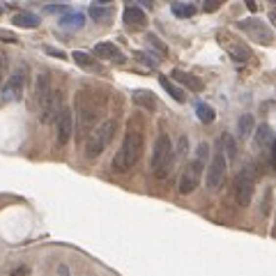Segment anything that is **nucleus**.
<instances>
[{"mask_svg": "<svg viewBox=\"0 0 276 276\" xmlns=\"http://www.w3.org/2000/svg\"><path fill=\"white\" fill-rule=\"evenodd\" d=\"M60 92L53 88L49 74H39L35 78V111L42 122H53L60 113Z\"/></svg>", "mask_w": 276, "mask_h": 276, "instance_id": "7ed1b4c3", "label": "nucleus"}, {"mask_svg": "<svg viewBox=\"0 0 276 276\" xmlns=\"http://www.w3.org/2000/svg\"><path fill=\"white\" fill-rule=\"evenodd\" d=\"M159 83H161V88H164L166 92H168V95H171V97L175 99V101H179V104L184 101V92L179 90L177 83H173L171 78H166V76H159Z\"/></svg>", "mask_w": 276, "mask_h": 276, "instance_id": "412c9836", "label": "nucleus"}, {"mask_svg": "<svg viewBox=\"0 0 276 276\" xmlns=\"http://www.w3.org/2000/svg\"><path fill=\"white\" fill-rule=\"evenodd\" d=\"M99 5H108V2H113V0H97Z\"/></svg>", "mask_w": 276, "mask_h": 276, "instance_id": "4c0bfd02", "label": "nucleus"}, {"mask_svg": "<svg viewBox=\"0 0 276 276\" xmlns=\"http://www.w3.org/2000/svg\"><path fill=\"white\" fill-rule=\"evenodd\" d=\"M0 42H12V44H14L16 37H14V35H9L7 30H0Z\"/></svg>", "mask_w": 276, "mask_h": 276, "instance_id": "2f4dec72", "label": "nucleus"}, {"mask_svg": "<svg viewBox=\"0 0 276 276\" xmlns=\"http://www.w3.org/2000/svg\"><path fill=\"white\" fill-rule=\"evenodd\" d=\"M217 42L221 44V49H224V51L228 53L232 60H237V62H247V60L251 58V49H249V44H244V42H242L235 32L219 30V32H217Z\"/></svg>", "mask_w": 276, "mask_h": 276, "instance_id": "1a4fd4ad", "label": "nucleus"}, {"mask_svg": "<svg viewBox=\"0 0 276 276\" xmlns=\"http://www.w3.org/2000/svg\"><path fill=\"white\" fill-rule=\"evenodd\" d=\"M46 12H51V14H55V12H65V7H55V5H51V7H46ZM65 14H67V12H65Z\"/></svg>", "mask_w": 276, "mask_h": 276, "instance_id": "72a5a7b5", "label": "nucleus"}, {"mask_svg": "<svg viewBox=\"0 0 276 276\" xmlns=\"http://www.w3.org/2000/svg\"><path fill=\"white\" fill-rule=\"evenodd\" d=\"M118 131V122L115 120H101L97 127L92 129L85 138V157L92 161V159H97L106 148H108V143L113 141V136Z\"/></svg>", "mask_w": 276, "mask_h": 276, "instance_id": "20e7f679", "label": "nucleus"}, {"mask_svg": "<svg viewBox=\"0 0 276 276\" xmlns=\"http://www.w3.org/2000/svg\"><path fill=\"white\" fill-rule=\"evenodd\" d=\"M60 25H65V28H83L85 25V16L81 12H67L60 19Z\"/></svg>", "mask_w": 276, "mask_h": 276, "instance_id": "4be33fe9", "label": "nucleus"}, {"mask_svg": "<svg viewBox=\"0 0 276 276\" xmlns=\"http://www.w3.org/2000/svg\"><path fill=\"white\" fill-rule=\"evenodd\" d=\"M237 28L242 30V32H247L255 44L269 46L272 42H274V32H272L267 23L262 21V19H258V16H249V19L237 21Z\"/></svg>", "mask_w": 276, "mask_h": 276, "instance_id": "6e6552de", "label": "nucleus"}, {"mask_svg": "<svg viewBox=\"0 0 276 276\" xmlns=\"http://www.w3.org/2000/svg\"><path fill=\"white\" fill-rule=\"evenodd\" d=\"M143 150H145V134H143L141 120L134 118L129 125L127 134L122 138L118 154L113 157V171L115 173H127L131 171L143 157Z\"/></svg>", "mask_w": 276, "mask_h": 276, "instance_id": "f257e3e1", "label": "nucleus"}, {"mask_svg": "<svg viewBox=\"0 0 276 276\" xmlns=\"http://www.w3.org/2000/svg\"><path fill=\"white\" fill-rule=\"evenodd\" d=\"M202 168H205V161H201V159H196V157L184 166V171L179 175V194L187 196L191 191H196V187H198V182L202 177Z\"/></svg>", "mask_w": 276, "mask_h": 276, "instance_id": "9d476101", "label": "nucleus"}, {"mask_svg": "<svg viewBox=\"0 0 276 276\" xmlns=\"http://www.w3.org/2000/svg\"><path fill=\"white\" fill-rule=\"evenodd\" d=\"M173 14L177 19H189V16L196 14L194 5H187V2H173Z\"/></svg>", "mask_w": 276, "mask_h": 276, "instance_id": "393cba45", "label": "nucleus"}, {"mask_svg": "<svg viewBox=\"0 0 276 276\" xmlns=\"http://www.w3.org/2000/svg\"><path fill=\"white\" fill-rule=\"evenodd\" d=\"M138 2H141L145 9H152V5H154V0H138Z\"/></svg>", "mask_w": 276, "mask_h": 276, "instance_id": "c9c22d12", "label": "nucleus"}, {"mask_svg": "<svg viewBox=\"0 0 276 276\" xmlns=\"http://www.w3.org/2000/svg\"><path fill=\"white\" fill-rule=\"evenodd\" d=\"M226 175H228V159H226L221 145L217 143L214 154H212L209 166H207V189L209 191H219V189L224 187Z\"/></svg>", "mask_w": 276, "mask_h": 276, "instance_id": "0eeeda50", "label": "nucleus"}, {"mask_svg": "<svg viewBox=\"0 0 276 276\" xmlns=\"http://www.w3.org/2000/svg\"><path fill=\"white\" fill-rule=\"evenodd\" d=\"M74 106H76V136L78 138H88L90 131L101 122L104 101L92 90H81L74 97Z\"/></svg>", "mask_w": 276, "mask_h": 276, "instance_id": "f03ea898", "label": "nucleus"}, {"mask_svg": "<svg viewBox=\"0 0 276 276\" xmlns=\"http://www.w3.org/2000/svg\"><path fill=\"white\" fill-rule=\"evenodd\" d=\"M134 55H136L138 60H141L143 65H148V67H157V60H154V58H150V55H145L143 51H136Z\"/></svg>", "mask_w": 276, "mask_h": 276, "instance_id": "c85d7f7f", "label": "nucleus"}, {"mask_svg": "<svg viewBox=\"0 0 276 276\" xmlns=\"http://www.w3.org/2000/svg\"><path fill=\"white\" fill-rule=\"evenodd\" d=\"M255 145H258V148H269V145H274L272 129H269L267 125H258V127H255Z\"/></svg>", "mask_w": 276, "mask_h": 276, "instance_id": "aec40b11", "label": "nucleus"}, {"mask_svg": "<svg viewBox=\"0 0 276 276\" xmlns=\"http://www.w3.org/2000/svg\"><path fill=\"white\" fill-rule=\"evenodd\" d=\"M108 9H104V7H99V5H92L90 7V16L95 19V21H108Z\"/></svg>", "mask_w": 276, "mask_h": 276, "instance_id": "bb28decb", "label": "nucleus"}, {"mask_svg": "<svg viewBox=\"0 0 276 276\" xmlns=\"http://www.w3.org/2000/svg\"><path fill=\"white\" fill-rule=\"evenodd\" d=\"M72 134H74L72 108H69V106H62L58 113V118H55V138H58V145H67Z\"/></svg>", "mask_w": 276, "mask_h": 276, "instance_id": "9b49d317", "label": "nucleus"}, {"mask_svg": "<svg viewBox=\"0 0 276 276\" xmlns=\"http://www.w3.org/2000/svg\"><path fill=\"white\" fill-rule=\"evenodd\" d=\"M12 276H28V267H16L12 272Z\"/></svg>", "mask_w": 276, "mask_h": 276, "instance_id": "473e14b6", "label": "nucleus"}, {"mask_svg": "<svg viewBox=\"0 0 276 276\" xmlns=\"http://www.w3.org/2000/svg\"><path fill=\"white\" fill-rule=\"evenodd\" d=\"M145 42H148L150 46H154V49H157V51L161 53V58H164L166 53H168V46H166L164 42H161V39L157 37V35H152V32H148V35H145Z\"/></svg>", "mask_w": 276, "mask_h": 276, "instance_id": "a878e982", "label": "nucleus"}, {"mask_svg": "<svg viewBox=\"0 0 276 276\" xmlns=\"http://www.w3.org/2000/svg\"><path fill=\"white\" fill-rule=\"evenodd\" d=\"M173 159H175V152H173V143L166 134H159L157 143H154V152H152V171L159 179H164L173 168Z\"/></svg>", "mask_w": 276, "mask_h": 276, "instance_id": "39448f33", "label": "nucleus"}, {"mask_svg": "<svg viewBox=\"0 0 276 276\" xmlns=\"http://www.w3.org/2000/svg\"><path fill=\"white\" fill-rule=\"evenodd\" d=\"M272 164L276 166V138H274V145H272Z\"/></svg>", "mask_w": 276, "mask_h": 276, "instance_id": "e433bc0d", "label": "nucleus"}, {"mask_svg": "<svg viewBox=\"0 0 276 276\" xmlns=\"http://www.w3.org/2000/svg\"><path fill=\"white\" fill-rule=\"evenodd\" d=\"M253 125H255V120H253V115H251V113H244V115L237 120V136H239V141H244V138H249V136H251Z\"/></svg>", "mask_w": 276, "mask_h": 276, "instance_id": "6ab92c4d", "label": "nucleus"}, {"mask_svg": "<svg viewBox=\"0 0 276 276\" xmlns=\"http://www.w3.org/2000/svg\"><path fill=\"white\" fill-rule=\"evenodd\" d=\"M131 99H134L136 106H141V108H145V111L154 113L159 108V99L154 92H150V90H134L131 92Z\"/></svg>", "mask_w": 276, "mask_h": 276, "instance_id": "4468645a", "label": "nucleus"}, {"mask_svg": "<svg viewBox=\"0 0 276 276\" xmlns=\"http://www.w3.org/2000/svg\"><path fill=\"white\" fill-rule=\"evenodd\" d=\"M207 157H209L207 143H201V145L196 148V159H201V161H207Z\"/></svg>", "mask_w": 276, "mask_h": 276, "instance_id": "cd10ccee", "label": "nucleus"}, {"mask_svg": "<svg viewBox=\"0 0 276 276\" xmlns=\"http://www.w3.org/2000/svg\"><path fill=\"white\" fill-rule=\"evenodd\" d=\"M23 83H25V72H23V69H16L14 74L7 78V83L2 85L0 101H16V99H21V95H23Z\"/></svg>", "mask_w": 276, "mask_h": 276, "instance_id": "f8f14e48", "label": "nucleus"}, {"mask_svg": "<svg viewBox=\"0 0 276 276\" xmlns=\"http://www.w3.org/2000/svg\"><path fill=\"white\" fill-rule=\"evenodd\" d=\"M0 14H2V7H0Z\"/></svg>", "mask_w": 276, "mask_h": 276, "instance_id": "58836bf2", "label": "nucleus"}, {"mask_svg": "<svg viewBox=\"0 0 276 276\" xmlns=\"http://www.w3.org/2000/svg\"><path fill=\"white\" fill-rule=\"evenodd\" d=\"M272 2H276V0H272Z\"/></svg>", "mask_w": 276, "mask_h": 276, "instance_id": "ea45409f", "label": "nucleus"}, {"mask_svg": "<svg viewBox=\"0 0 276 276\" xmlns=\"http://www.w3.org/2000/svg\"><path fill=\"white\" fill-rule=\"evenodd\" d=\"M196 115H198V120H201L202 125H212L214 122V118H217V113H214V108L209 104H196Z\"/></svg>", "mask_w": 276, "mask_h": 276, "instance_id": "b1692460", "label": "nucleus"}, {"mask_svg": "<svg viewBox=\"0 0 276 276\" xmlns=\"http://www.w3.org/2000/svg\"><path fill=\"white\" fill-rule=\"evenodd\" d=\"M221 2H224V0H205V2H202V9H205V12H217L219 7H221Z\"/></svg>", "mask_w": 276, "mask_h": 276, "instance_id": "c756f323", "label": "nucleus"}, {"mask_svg": "<svg viewBox=\"0 0 276 276\" xmlns=\"http://www.w3.org/2000/svg\"><path fill=\"white\" fill-rule=\"evenodd\" d=\"M219 145H221V150H224V154L228 161H232V159L237 157V145H235V138H232L228 131H224V134L219 136Z\"/></svg>", "mask_w": 276, "mask_h": 276, "instance_id": "a211bd4d", "label": "nucleus"}, {"mask_svg": "<svg viewBox=\"0 0 276 276\" xmlns=\"http://www.w3.org/2000/svg\"><path fill=\"white\" fill-rule=\"evenodd\" d=\"M253 191H255V175L253 168L247 166L237 173L235 177V184H232V196H235V202L239 207H249L251 201H253Z\"/></svg>", "mask_w": 276, "mask_h": 276, "instance_id": "423d86ee", "label": "nucleus"}, {"mask_svg": "<svg viewBox=\"0 0 276 276\" xmlns=\"http://www.w3.org/2000/svg\"><path fill=\"white\" fill-rule=\"evenodd\" d=\"M95 58H101V60H111V62H118V65H122L125 62V53L120 51L118 46L113 44V42H99V44H95Z\"/></svg>", "mask_w": 276, "mask_h": 276, "instance_id": "ddd939ff", "label": "nucleus"}, {"mask_svg": "<svg viewBox=\"0 0 276 276\" xmlns=\"http://www.w3.org/2000/svg\"><path fill=\"white\" fill-rule=\"evenodd\" d=\"M173 81L179 83L182 88H189L194 90V92H201L202 90V81L198 78V76L189 74V72H184V69H173Z\"/></svg>", "mask_w": 276, "mask_h": 276, "instance_id": "2eb2a0df", "label": "nucleus"}, {"mask_svg": "<svg viewBox=\"0 0 276 276\" xmlns=\"http://www.w3.org/2000/svg\"><path fill=\"white\" fill-rule=\"evenodd\" d=\"M269 202H272V189L265 191V201H262V214H265V217L269 214Z\"/></svg>", "mask_w": 276, "mask_h": 276, "instance_id": "7c9ffc66", "label": "nucleus"}, {"mask_svg": "<svg viewBox=\"0 0 276 276\" xmlns=\"http://www.w3.org/2000/svg\"><path fill=\"white\" fill-rule=\"evenodd\" d=\"M72 60H74L81 69H85V72H99L97 60H95V55H90L88 51H74L72 53Z\"/></svg>", "mask_w": 276, "mask_h": 276, "instance_id": "dca6fc26", "label": "nucleus"}, {"mask_svg": "<svg viewBox=\"0 0 276 276\" xmlns=\"http://www.w3.org/2000/svg\"><path fill=\"white\" fill-rule=\"evenodd\" d=\"M14 25H19V28H37L39 25V14L21 12V14L14 16Z\"/></svg>", "mask_w": 276, "mask_h": 276, "instance_id": "5701e85b", "label": "nucleus"}, {"mask_svg": "<svg viewBox=\"0 0 276 276\" xmlns=\"http://www.w3.org/2000/svg\"><path fill=\"white\" fill-rule=\"evenodd\" d=\"M2 76H5V58L0 55V83H2Z\"/></svg>", "mask_w": 276, "mask_h": 276, "instance_id": "f704fd0d", "label": "nucleus"}, {"mask_svg": "<svg viewBox=\"0 0 276 276\" xmlns=\"http://www.w3.org/2000/svg\"><path fill=\"white\" fill-rule=\"evenodd\" d=\"M122 19H125V23H129V25H145V23H148V16L143 14V9L134 7V5H127V7H125Z\"/></svg>", "mask_w": 276, "mask_h": 276, "instance_id": "f3484780", "label": "nucleus"}]
</instances>
